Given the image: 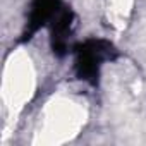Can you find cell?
<instances>
[{
	"label": "cell",
	"instance_id": "3957f363",
	"mask_svg": "<svg viewBox=\"0 0 146 146\" xmlns=\"http://www.w3.org/2000/svg\"><path fill=\"white\" fill-rule=\"evenodd\" d=\"M134 0H107V16L112 26L117 29H122L131 16Z\"/></svg>",
	"mask_w": 146,
	"mask_h": 146
},
{
	"label": "cell",
	"instance_id": "7a4b0ae2",
	"mask_svg": "<svg viewBox=\"0 0 146 146\" xmlns=\"http://www.w3.org/2000/svg\"><path fill=\"white\" fill-rule=\"evenodd\" d=\"M33 69L31 62L24 57H16L11 65L9 74L5 76V95L9 96L12 107L24 103L33 93Z\"/></svg>",
	"mask_w": 146,
	"mask_h": 146
},
{
	"label": "cell",
	"instance_id": "6da1fadb",
	"mask_svg": "<svg viewBox=\"0 0 146 146\" xmlns=\"http://www.w3.org/2000/svg\"><path fill=\"white\" fill-rule=\"evenodd\" d=\"M84 124V110L78 102L58 98L43 110L41 132L46 143H62L70 139ZM40 132V134H41Z\"/></svg>",
	"mask_w": 146,
	"mask_h": 146
}]
</instances>
